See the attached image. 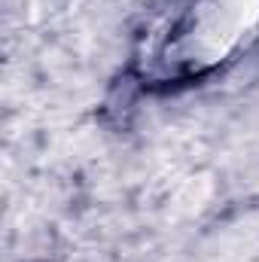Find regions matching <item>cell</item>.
<instances>
[{"mask_svg":"<svg viewBox=\"0 0 259 262\" xmlns=\"http://www.w3.org/2000/svg\"><path fill=\"white\" fill-rule=\"evenodd\" d=\"M259 0H201L189 12L180 46L186 49V61L213 64L223 61L241 37L256 25Z\"/></svg>","mask_w":259,"mask_h":262,"instance_id":"6da1fadb","label":"cell"}]
</instances>
